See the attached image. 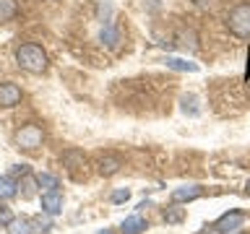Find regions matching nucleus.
Segmentation results:
<instances>
[{"label": "nucleus", "mask_w": 250, "mask_h": 234, "mask_svg": "<svg viewBox=\"0 0 250 234\" xmlns=\"http://www.w3.org/2000/svg\"><path fill=\"white\" fill-rule=\"evenodd\" d=\"M16 62H19V68L29 70V73H42L47 68V52L39 44L26 42L16 50Z\"/></svg>", "instance_id": "1"}, {"label": "nucleus", "mask_w": 250, "mask_h": 234, "mask_svg": "<svg viewBox=\"0 0 250 234\" xmlns=\"http://www.w3.org/2000/svg\"><path fill=\"white\" fill-rule=\"evenodd\" d=\"M227 26L234 37H250V3H240L234 5L229 16H227Z\"/></svg>", "instance_id": "2"}, {"label": "nucleus", "mask_w": 250, "mask_h": 234, "mask_svg": "<svg viewBox=\"0 0 250 234\" xmlns=\"http://www.w3.org/2000/svg\"><path fill=\"white\" fill-rule=\"evenodd\" d=\"M44 140V133L39 125H23V128L16 133V148L21 151H37Z\"/></svg>", "instance_id": "3"}, {"label": "nucleus", "mask_w": 250, "mask_h": 234, "mask_svg": "<svg viewBox=\"0 0 250 234\" xmlns=\"http://www.w3.org/2000/svg\"><path fill=\"white\" fill-rule=\"evenodd\" d=\"M242 224H245V214H242V211H227L224 216H219L214 221V232L216 234H229L234 229H240Z\"/></svg>", "instance_id": "4"}, {"label": "nucleus", "mask_w": 250, "mask_h": 234, "mask_svg": "<svg viewBox=\"0 0 250 234\" xmlns=\"http://www.w3.org/2000/svg\"><path fill=\"white\" fill-rule=\"evenodd\" d=\"M42 211L47 216H58L62 211V195L60 190H44L42 193Z\"/></svg>", "instance_id": "5"}, {"label": "nucleus", "mask_w": 250, "mask_h": 234, "mask_svg": "<svg viewBox=\"0 0 250 234\" xmlns=\"http://www.w3.org/2000/svg\"><path fill=\"white\" fill-rule=\"evenodd\" d=\"M21 101V89L11 81L0 83V107H16Z\"/></svg>", "instance_id": "6"}, {"label": "nucleus", "mask_w": 250, "mask_h": 234, "mask_svg": "<svg viewBox=\"0 0 250 234\" xmlns=\"http://www.w3.org/2000/svg\"><path fill=\"white\" fill-rule=\"evenodd\" d=\"M203 195V187L201 185H183V187H175L172 190V203H183V200H195Z\"/></svg>", "instance_id": "7"}, {"label": "nucleus", "mask_w": 250, "mask_h": 234, "mask_svg": "<svg viewBox=\"0 0 250 234\" xmlns=\"http://www.w3.org/2000/svg\"><path fill=\"white\" fill-rule=\"evenodd\" d=\"M123 167V159L120 156H115V154H107V156H102V161H99V175L102 177H112L117 175Z\"/></svg>", "instance_id": "8"}, {"label": "nucleus", "mask_w": 250, "mask_h": 234, "mask_svg": "<svg viewBox=\"0 0 250 234\" xmlns=\"http://www.w3.org/2000/svg\"><path fill=\"white\" fill-rule=\"evenodd\" d=\"M144 229H148V224H146V218H141L138 214L136 216H128L120 224V232L123 234H144Z\"/></svg>", "instance_id": "9"}, {"label": "nucleus", "mask_w": 250, "mask_h": 234, "mask_svg": "<svg viewBox=\"0 0 250 234\" xmlns=\"http://www.w3.org/2000/svg\"><path fill=\"white\" fill-rule=\"evenodd\" d=\"M19 195V182L13 179V175H3L0 177V200H11Z\"/></svg>", "instance_id": "10"}, {"label": "nucleus", "mask_w": 250, "mask_h": 234, "mask_svg": "<svg viewBox=\"0 0 250 234\" xmlns=\"http://www.w3.org/2000/svg\"><path fill=\"white\" fill-rule=\"evenodd\" d=\"M19 16V3L16 0H0V23H8Z\"/></svg>", "instance_id": "11"}, {"label": "nucleus", "mask_w": 250, "mask_h": 234, "mask_svg": "<svg viewBox=\"0 0 250 234\" xmlns=\"http://www.w3.org/2000/svg\"><path fill=\"white\" fill-rule=\"evenodd\" d=\"M62 164L68 167V172H76L78 167H83V164H86V156L81 151H65V154H62Z\"/></svg>", "instance_id": "12"}, {"label": "nucleus", "mask_w": 250, "mask_h": 234, "mask_svg": "<svg viewBox=\"0 0 250 234\" xmlns=\"http://www.w3.org/2000/svg\"><path fill=\"white\" fill-rule=\"evenodd\" d=\"M164 62H167V68H172V70H183V73H195V70H198V65H195V62H190V60L167 58Z\"/></svg>", "instance_id": "13"}, {"label": "nucleus", "mask_w": 250, "mask_h": 234, "mask_svg": "<svg viewBox=\"0 0 250 234\" xmlns=\"http://www.w3.org/2000/svg\"><path fill=\"white\" fill-rule=\"evenodd\" d=\"M29 221H31V234H50V229H52V221L47 218V214L37 216V218H29Z\"/></svg>", "instance_id": "14"}, {"label": "nucleus", "mask_w": 250, "mask_h": 234, "mask_svg": "<svg viewBox=\"0 0 250 234\" xmlns=\"http://www.w3.org/2000/svg\"><path fill=\"white\" fill-rule=\"evenodd\" d=\"M99 39H102V44H107L109 50H112V47H117V42H120V34H117L115 26H104L102 34H99Z\"/></svg>", "instance_id": "15"}, {"label": "nucleus", "mask_w": 250, "mask_h": 234, "mask_svg": "<svg viewBox=\"0 0 250 234\" xmlns=\"http://www.w3.org/2000/svg\"><path fill=\"white\" fill-rule=\"evenodd\" d=\"M8 234H31V221L29 218H13L8 224Z\"/></svg>", "instance_id": "16"}, {"label": "nucleus", "mask_w": 250, "mask_h": 234, "mask_svg": "<svg viewBox=\"0 0 250 234\" xmlns=\"http://www.w3.org/2000/svg\"><path fill=\"white\" fill-rule=\"evenodd\" d=\"M34 179H37V185H39V187H44V190H58V187H60L58 177L47 175V172H39V175H37Z\"/></svg>", "instance_id": "17"}, {"label": "nucleus", "mask_w": 250, "mask_h": 234, "mask_svg": "<svg viewBox=\"0 0 250 234\" xmlns=\"http://www.w3.org/2000/svg\"><path fill=\"white\" fill-rule=\"evenodd\" d=\"M185 218V208H177V206H169L164 211V221L167 224H180Z\"/></svg>", "instance_id": "18"}, {"label": "nucleus", "mask_w": 250, "mask_h": 234, "mask_svg": "<svg viewBox=\"0 0 250 234\" xmlns=\"http://www.w3.org/2000/svg\"><path fill=\"white\" fill-rule=\"evenodd\" d=\"M195 101H198V99H195L193 94H190V97H185V99H183V109H185V112H190V115H198V107H195Z\"/></svg>", "instance_id": "19"}, {"label": "nucleus", "mask_w": 250, "mask_h": 234, "mask_svg": "<svg viewBox=\"0 0 250 234\" xmlns=\"http://www.w3.org/2000/svg\"><path fill=\"white\" fill-rule=\"evenodd\" d=\"M34 182H37V179H34ZM34 182H31V179H29V175H26V179H23V182L19 185V187H23V198H34Z\"/></svg>", "instance_id": "20"}, {"label": "nucleus", "mask_w": 250, "mask_h": 234, "mask_svg": "<svg viewBox=\"0 0 250 234\" xmlns=\"http://www.w3.org/2000/svg\"><path fill=\"white\" fill-rule=\"evenodd\" d=\"M11 221H13V214H11V208H8V206H0V224H3V226H8Z\"/></svg>", "instance_id": "21"}, {"label": "nucleus", "mask_w": 250, "mask_h": 234, "mask_svg": "<svg viewBox=\"0 0 250 234\" xmlns=\"http://www.w3.org/2000/svg\"><path fill=\"white\" fill-rule=\"evenodd\" d=\"M11 175H13V177H19V175H21V177H26V175H29V164H16Z\"/></svg>", "instance_id": "22"}, {"label": "nucleus", "mask_w": 250, "mask_h": 234, "mask_svg": "<svg viewBox=\"0 0 250 234\" xmlns=\"http://www.w3.org/2000/svg\"><path fill=\"white\" fill-rule=\"evenodd\" d=\"M130 198V190H117L112 193V203H123V200H128Z\"/></svg>", "instance_id": "23"}, {"label": "nucleus", "mask_w": 250, "mask_h": 234, "mask_svg": "<svg viewBox=\"0 0 250 234\" xmlns=\"http://www.w3.org/2000/svg\"><path fill=\"white\" fill-rule=\"evenodd\" d=\"M248 81H250V50H248Z\"/></svg>", "instance_id": "24"}, {"label": "nucleus", "mask_w": 250, "mask_h": 234, "mask_svg": "<svg viewBox=\"0 0 250 234\" xmlns=\"http://www.w3.org/2000/svg\"><path fill=\"white\" fill-rule=\"evenodd\" d=\"M97 234H112V232H107V229H104V232H97Z\"/></svg>", "instance_id": "25"}, {"label": "nucleus", "mask_w": 250, "mask_h": 234, "mask_svg": "<svg viewBox=\"0 0 250 234\" xmlns=\"http://www.w3.org/2000/svg\"><path fill=\"white\" fill-rule=\"evenodd\" d=\"M245 193H248V195H250V182H248V190H245Z\"/></svg>", "instance_id": "26"}]
</instances>
